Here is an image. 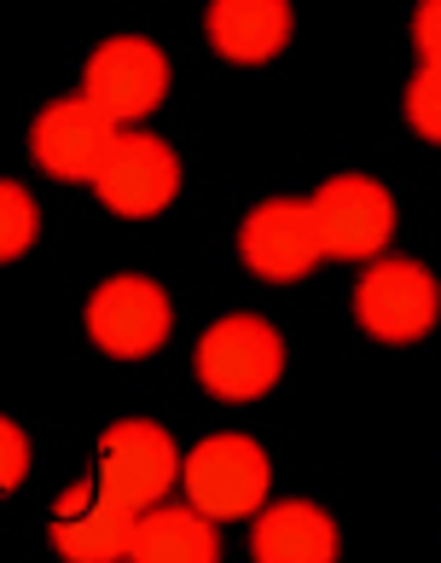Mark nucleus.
Segmentation results:
<instances>
[{"instance_id":"obj_1","label":"nucleus","mask_w":441,"mask_h":563,"mask_svg":"<svg viewBox=\"0 0 441 563\" xmlns=\"http://www.w3.org/2000/svg\"><path fill=\"white\" fill-rule=\"evenodd\" d=\"M198 384L221 401H262L285 378V343L279 331L256 314H227L198 338Z\"/></svg>"},{"instance_id":"obj_2","label":"nucleus","mask_w":441,"mask_h":563,"mask_svg":"<svg viewBox=\"0 0 441 563\" xmlns=\"http://www.w3.org/2000/svg\"><path fill=\"white\" fill-rule=\"evenodd\" d=\"M186 499L209 517V523H233V517L262 511L273 465L250 435H203V442L180 459Z\"/></svg>"},{"instance_id":"obj_3","label":"nucleus","mask_w":441,"mask_h":563,"mask_svg":"<svg viewBox=\"0 0 441 563\" xmlns=\"http://www.w3.org/2000/svg\"><path fill=\"white\" fill-rule=\"evenodd\" d=\"M175 471H180V453H175L169 430L129 419V424H111L99 435V494L122 511L157 506L175 488Z\"/></svg>"},{"instance_id":"obj_4","label":"nucleus","mask_w":441,"mask_h":563,"mask_svg":"<svg viewBox=\"0 0 441 563\" xmlns=\"http://www.w3.org/2000/svg\"><path fill=\"white\" fill-rule=\"evenodd\" d=\"M169 325H175L169 297L140 274H117L88 297V338L111 361H152L169 343Z\"/></svg>"},{"instance_id":"obj_5","label":"nucleus","mask_w":441,"mask_h":563,"mask_svg":"<svg viewBox=\"0 0 441 563\" xmlns=\"http://www.w3.org/2000/svg\"><path fill=\"white\" fill-rule=\"evenodd\" d=\"M81 93H88L111 122H140L163 106V93H169V58H163V47L145 35H111L104 47H93Z\"/></svg>"},{"instance_id":"obj_6","label":"nucleus","mask_w":441,"mask_h":563,"mask_svg":"<svg viewBox=\"0 0 441 563\" xmlns=\"http://www.w3.org/2000/svg\"><path fill=\"white\" fill-rule=\"evenodd\" d=\"M239 256L256 279L267 285H290L320 267L326 244H320V227H313V203L297 198H267L244 216L239 227Z\"/></svg>"},{"instance_id":"obj_7","label":"nucleus","mask_w":441,"mask_h":563,"mask_svg":"<svg viewBox=\"0 0 441 563\" xmlns=\"http://www.w3.org/2000/svg\"><path fill=\"white\" fill-rule=\"evenodd\" d=\"M354 314H361V325L372 331L377 343H418L436 325V314H441L436 274L418 267V262H407V256L377 262L372 274L354 285Z\"/></svg>"},{"instance_id":"obj_8","label":"nucleus","mask_w":441,"mask_h":563,"mask_svg":"<svg viewBox=\"0 0 441 563\" xmlns=\"http://www.w3.org/2000/svg\"><path fill=\"white\" fill-rule=\"evenodd\" d=\"M93 186H99V203L111 216H129V221L163 216L180 192V157L157 134H117Z\"/></svg>"},{"instance_id":"obj_9","label":"nucleus","mask_w":441,"mask_h":563,"mask_svg":"<svg viewBox=\"0 0 441 563\" xmlns=\"http://www.w3.org/2000/svg\"><path fill=\"white\" fill-rule=\"evenodd\" d=\"M313 227H320L326 256L361 262L395 239V203L372 175H338L313 192Z\"/></svg>"},{"instance_id":"obj_10","label":"nucleus","mask_w":441,"mask_h":563,"mask_svg":"<svg viewBox=\"0 0 441 563\" xmlns=\"http://www.w3.org/2000/svg\"><path fill=\"white\" fill-rule=\"evenodd\" d=\"M111 145H117V122L104 117L88 93L47 106L30 129V157L58 180H99Z\"/></svg>"},{"instance_id":"obj_11","label":"nucleus","mask_w":441,"mask_h":563,"mask_svg":"<svg viewBox=\"0 0 441 563\" xmlns=\"http://www.w3.org/2000/svg\"><path fill=\"white\" fill-rule=\"evenodd\" d=\"M209 47L233 65H267L290 41V0H209Z\"/></svg>"},{"instance_id":"obj_12","label":"nucleus","mask_w":441,"mask_h":563,"mask_svg":"<svg viewBox=\"0 0 441 563\" xmlns=\"http://www.w3.org/2000/svg\"><path fill=\"white\" fill-rule=\"evenodd\" d=\"M129 529L134 517L122 506H111L104 494L93 499L88 488H70L53 517V552L70 563H111V558H129Z\"/></svg>"},{"instance_id":"obj_13","label":"nucleus","mask_w":441,"mask_h":563,"mask_svg":"<svg viewBox=\"0 0 441 563\" xmlns=\"http://www.w3.org/2000/svg\"><path fill=\"white\" fill-rule=\"evenodd\" d=\"M129 558L134 563H216L221 534L198 506H145V517L129 529Z\"/></svg>"},{"instance_id":"obj_14","label":"nucleus","mask_w":441,"mask_h":563,"mask_svg":"<svg viewBox=\"0 0 441 563\" xmlns=\"http://www.w3.org/2000/svg\"><path fill=\"white\" fill-rule=\"evenodd\" d=\"M343 547L338 523L308 506V499H285V506H273L256 534H250V552H256L262 563H331Z\"/></svg>"},{"instance_id":"obj_15","label":"nucleus","mask_w":441,"mask_h":563,"mask_svg":"<svg viewBox=\"0 0 441 563\" xmlns=\"http://www.w3.org/2000/svg\"><path fill=\"white\" fill-rule=\"evenodd\" d=\"M41 233V210L18 180H0V262H18Z\"/></svg>"},{"instance_id":"obj_16","label":"nucleus","mask_w":441,"mask_h":563,"mask_svg":"<svg viewBox=\"0 0 441 563\" xmlns=\"http://www.w3.org/2000/svg\"><path fill=\"white\" fill-rule=\"evenodd\" d=\"M407 122L430 145H441V65H430V58H425V70L407 81Z\"/></svg>"},{"instance_id":"obj_17","label":"nucleus","mask_w":441,"mask_h":563,"mask_svg":"<svg viewBox=\"0 0 441 563\" xmlns=\"http://www.w3.org/2000/svg\"><path fill=\"white\" fill-rule=\"evenodd\" d=\"M24 476H30V442H24L18 424L0 419V494H12Z\"/></svg>"},{"instance_id":"obj_18","label":"nucleus","mask_w":441,"mask_h":563,"mask_svg":"<svg viewBox=\"0 0 441 563\" xmlns=\"http://www.w3.org/2000/svg\"><path fill=\"white\" fill-rule=\"evenodd\" d=\"M412 41H418V53H425L430 65H441V0H418V12H412Z\"/></svg>"}]
</instances>
